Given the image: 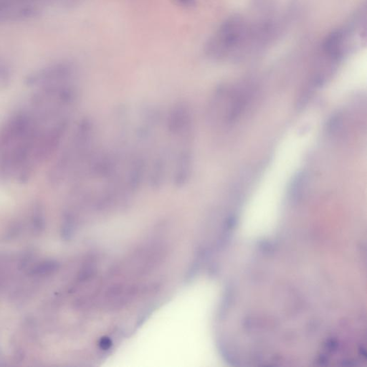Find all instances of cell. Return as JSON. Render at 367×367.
Returning a JSON list of instances; mask_svg holds the SVG:
<instances>
[{"instance_id": "6da1fadb", "label": "cell", "mask_w": 367, "mask_h": 367, "mask_svg": "<svg viewBox=\"0 0 367 367\" xmlns=\"http://www.w3.org/2000/svg\"><path fill=\"white\" fill-rule=\"evenodd\" d=\"M40 125L28 110L13 114L0 127V179L25 181L33 173L31 156Z\"/></svg>"}, {"instance_id": "7a4b0ae2", "label": "cell", "mask_w": 367, "mask_h": 367, "mask_svg": "<svg viewBox=\"0 0 367 367\" xmlns=\"http://www.w3.org/2000/svg\"><path fill=\"white\" fill-rule=\"evenodd\" d=\"M96 123L90 118H82L76 123L68 141L49 172L54 185L71 180L88 160L98 144Z\"/></svg>"}, {"instance_id": "3957f363", "label": "cell", "mask_w": 367, "mask_h": 367, "mask_svg": "<svg viewBox=\"0 0 367 367\" xmlns=\"http://www.w3.org/2000/svg\"><path fill=\"white\" fill-rule=\"evenodd\" d=\"M255 47L252 25H248L241 16L235 15L225 20L209 38L204 51L208 58L221 60L241 57Z\"/></svg>"}, {"instance_id": "277c9868", "label": "cell", "mask_w": 367, "mask_h": 367, "mask_svg": "<svg viewBox=\"0 0 367 367\" xmlns=\"http://www.w3.org/2000/svg\"><path fill=\"white\" fill-rule=\"evenodd\" d=\"M79 69L70 60H63L49 63L36 70L26 78L28 86L36 89L78 82Z\"/></svg>"}, {"instance_id": "5b68a950", "label": "cell", "mask_w": 367, "mask_h": 367, "mask_svg": "<svg viewBox=\"0 0 367 367\" xmlns=\"http://www.w3.org/2000/svg\"><path fill=\"white\" fill-rule=\"evenodd\" d=\"M306 182H307V179L304 173H299L298 175L295 176L292 182L291 187H290L292 198L298 199L301 196L303 190L306 189Z\"/></svg>"}, {"instance_id": "8992f818", "label": "cell", "mask_w": 367, "mask_h": 367, "mask_svg": "<svg viewBox=\"0 0 367 367\" xmlns=\"http://www.w3.org/2000/svg\"><path fill=\"white\" fill-rule=\"evenodd\" d=\"M11 79V72L9 67L0 58V89L5 88Z\"/></svg>"}, {"instance_id": "52a82bcc", "label": "cell", "mask_w": 367, "mask_h": 367, "mask_svg": "<svg viewBox=\"0 0 367 367\" xmlns=\"http://www.w3.org/2000/svg\"><path fill=\"white\" fill-rule=\"evenodd\" d=\"M181 5L186 7H193L197 4L196 0H176Z\"/></svg>"}]
</instances>
